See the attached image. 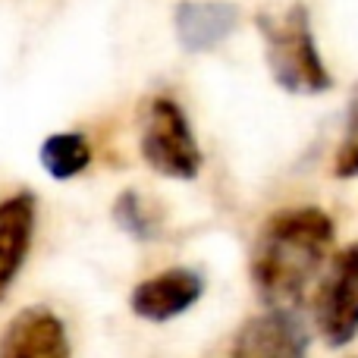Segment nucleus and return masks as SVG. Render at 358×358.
Segmentation results:
<instances>
[{
  "mask_svg": "<svg viewBox=\"0 0 358 358\" xmlns=\"http://www.w3.org/2000/svg\"><path fill=\"white\" fill-rule=\"evenodd\" d=\"M334 220L321 208H283L267 217L252 248V283L271 311L299 308L308 286L327 264Z\"/></svg>",
  "mask_w": 358,
  "mask_h": 358,
  "instance_id": "nucleus-1",
  "label": "nucleus"
},
{
  "mask_svg": "<svg viewBox=\"0 0 358 358\" xmlns=\"http://www.w3.org/2000/svg\"><path fill=\"white\" fill-rule=\"evenodd\" d=\"M258 31L264 38V57L273 82L289 94H321L334 85L327 63L317 48L311 16L305 3L286 6L280 16H258Z\"/></svg>",
  "mask_w": 358,
  "mask_h": 358,
  "instance_id": "nucleus-2",
  "label": "nucleus"
},
{
  "mask_svg": "<svg viewBox=\"0 0 358 358\" xmlns=\"http://www.w3.org/2000/svg\"><path fill=\"white\" fill-rule=\"evenodd\" d=\"M138 151L155 173L170 179H195L201 170V148L192 132V123L179 101L170 94L151 98L145 110Z\"/></svg>",
  "mask_w": 358,
  "mask_h": 358,
  "instance_id": "nucleus-3",
  "label": "nucleus"
},
{
  "mask_svg": "<svg viewBox=\"0 0 358 358\" xmlns=\"http://www.w3.org/2000/svg\"><path fill=\"white\" fill-rule=\"evenodd\" d=\"M315 321L330 346H346L358 334V242L346 245L324 273L315 296Z\"/></svg>",
  "mask_w": 358,
  "mask_h": 358,
  "instance_id": "nucleus-4",
  "label": "nucleus"
},
{
  "mask_svg": "<svg viewBox=\"0 0 358 358\" xmlns=\"http://www.w3.org/2000/svg\"><path fill=\"white\" fill-rule=\"evenodd\" d=\"M0 358H69L66 327L44 305L22 308L0 334Z\"/></svg>",
  "mask_w": 358,
  "mask_h": 358,
  "instance_id": "nucleus-5",
  "label": "nucleus"
},
{
  "mask_svg": "<svg viewBox=\"0 0 358 358\" xmlns=\"http://www.w3.org/2000/svg\"><path fill=\"white\" fill-rule=\"evenodd\" d=\"M201 292H204V280L195 271H189V267H170V271H161L155 277L136 283L129 305L145 321L164 324V321H173V317L185 315L201 299Z\"/></svg>",
  "mask_w": 358,
  "mask_h": 358,
  "instance_id": "nucleus-6",
  "label": "nucleus"
},
{
  "mask_svg": "<svg viewBox=\"0 0 358 358\" xmlns=\"http://www.w3.org/2000/svg\"><path fill=\"white\" fill-rule=\"evenodd\" d=\"M239 25V6L229 0H179L173 10L176 41L189 54H204L227 41Z\"/></svg>",
  "mask_w": 358,
  "mask_h": 358,
  "instance_id": "nucleus-7",
  "label": "nucleus"
},
{
  "mask_svg": "<svg viewBox=\"0 0 358 358\" xmlns=\"http://www.w3.org/2000/svg\"><path fill=\"white\" fill-rule=\"evenodd\" d=\"M38 201L29 189L13 192L0 201V302L10 292L13 280L19 277L35 236Z\"/></svg>",
  "mask_w": 358,
  "mask_h": 358,
  "instance_id": "nucleus-8",
  "label": "nucleus"
},
{
  "mask_svg": "<svg viewBox=\"0 0 358 358\" xmlns=\"http://www.w3.org/2000/svg\"><path fill=\"white\" fill-rule=\"evenodd\" d=\"M229 358H305V334L292 315L267 311L242 324Z\"/></svg>",
  "mask_w": 358,
  "mask_h": 358,
  "instance_id": "nucleus-9",
  "label": "nucleus"
},
{
  "mask_svg": "<svg viewBox=\"0 0 358 358\" xmlns=\"http://www.w3.org/2000/svg\"><path fill=\"white\" fill-rule=\"evenodd\" d=\"M38 161L50 179H73L92 164V142L82 132H54L41 142Z\"/></svg>",
  "mask_w": 358,
  "mask_h": 358,
  "instance_id": "nucleus-10",
  "label": "nucleus"
},
{
  "mask_svg": "<svg viewBox=\"0 0 358 358\" xmlns=\"http://www.w3.org/2000/svg\"><path fill=\"white\" fill-rule=\"evenodd\" d=\"M113 220L120 229L132 236V239H155L161 233V214L151 208V201L138 192H123L113 204Z\"/></svg>",
  "mask_w": 358,
  "mask_h": 358,
  "instance_id": "nucleus-11",
  "label": "nucleus"
},
{
  "mask_svg": "<svg viewBox=\"0 0 358 358\" xmlns=\"http://www.w3.org/2000/svg\"><path fill=\"white\" fill-rule=\"evenodd\" d=\"M334 173L340 179H349V176H358V98L349 110V120H346V132L340 138V148H336V157H334Z\"/></svg>",
  "mask_w": 358,
  "mask_h": 358,
  "instance_id": "nucleus-12",
  "label": "nucleus"
}]
</instances>
